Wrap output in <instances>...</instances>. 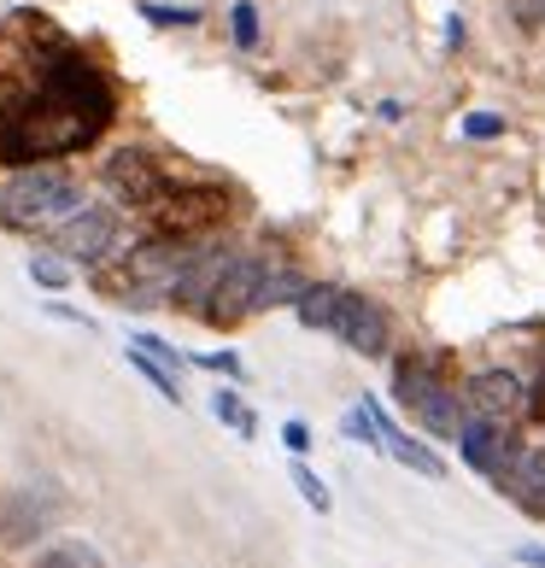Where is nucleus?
I'll use <instances>...</instances> for the list:
<instances>
[{"label":"nucleus","mask_w":545,"mask_h":568,"mask_svg":"<svg viewBox=\"0 0 545 568\" xmlns=\"http://www.w3.org/2000/svg\"><path fill=\"white\" fill-rule=\"evenodd\" d=\"M82 205V182L65 164H24L0 182V223L7 229H53Z\"/></svg>","instance_id":"f257e3e1"},{"label":"nucleus","mask_w":545,"mask_h":568,"mask_svg":"<svg viewBox=\"0 0 545 568\" xmlns=\"http://www.w3.org/2000/svg\"><path fill=\"white\" fill-rule=\"evenodd\" d=\"M48 241L53 252L65 264H82V270H94V264H107L118 241H123V212L118 205H94V200H82L77 212H65L53 229H48Z\"/></svg>","instance_id":"f03ea898"},{"label":"nucleus","mask_w":545,"mask_h":568,"mask_svg":"<svg viewBox=\"0 0 545 568\" xmlns=\"http://www.w3.org/2000/svg\"><path fill=\"white\" fill-rule=\"evenodd\" d=\"M393 398H400V405H405L423 428L457 439V423H464V410H457V393L440 382V369H434V364H423V357H400V364H393Z\"/></svg>","instance_id":"7ed1b4c3"},{"label":"nucleus","mask_w":545,"mask_h":568,"mask_svg":"<svg viewBox=\"0 0 545 568\" xmlns=\"http://www.w3.org/2000/svg\"><path fill=\"white\" fill-rule=\"evenodd\" d=\"M229 217V194L218 182H182V187H164L159 205H153V235H171V241H200Z\"/></svg>","instance_id":"20e7f679"},{"label":"nucleus","mask_w":545,"mask_h":568,"mask_svg":"<svg viewBox=\"0 0 545 568\" xmlns=\"http://www.w3.org/2000/svg\"><path fill=\"white\" fill-rule=\"evenodd\" d=\"M264 264H270V258H259V252H229L223 276L212 282V293H205V305H200V323H212V328H235V323L253 317V311H259Z\"/></svg>","instance_id":"39448f33"},{"label":"nucleus","mask_w":545,"mask_h":568,"mask_svg":"<svg viewBox=\"0 0 545 568\" xmlns=\"http://www.w3.org/2000/svg\"><path fill=\"white\" fill-rule=\"evenodd\" d=\"M100 182H107V194H112L118 212H123V205H130V212H153L159 194L171 187V176L159 171V159L141 153V146H118V153H107Z\"/></svg>","instance_id":"423d86ee"},{"label":"nucleus","mask_w":545,"mask_h":568,"mask_svg":"<svg viewBox=\"0 0 545 568\" xmlns=\"http://www.w3.org/2000/svg\"><path fill=\"white\" fill-rule=\"evenodd\" d=\"M329 334H334L341 346L364 352V357H382V352H387V311L375 305V300H364V293H346V287H341Z\"/></svg>","instance_id":"0eeeda50"},{"label":"nucleus","mask_w":545,"mask_h":568,"mask_svg":"<svg viewBox=\"0 0 545 568\" xmlns=\"http://www.w3.org/2000/svg\"><path fill=\"white\" fill-rule=\"evenodd\" d=\"M522 410H528V387H522V375H511V369H481L475 382H470V416H481V423L511 428Z\"/></svg>","instance_id":"6e6552de"},{"label":"nucleus","mask_w":545,"mask_h":568,"mask_svg":"<svg viewBox=\"0 0 545 568\" xmlns=\"http://www.w3.org/2000/svg\"><path fill=\"white\" fill-rule=\"evenodd\" d=\"M457 452H464V463L475 475L505 480L511 457H516V439H511V428H493V423H481V416H464V423H457Z\"/></svg>","instance_id":"1a4fd4ad"},{"label":"nucleus","mask_w":545,"mask_h":568,"mask_svg":"<svg viewBox=\"0 0 545 568\" xmlns=\"http://www.w3.org/2000/svg\"><path fill=\"white\" fill-rule=\"evenodd\" d=\"M364 410H370V423H375V434H382V452L387 457H400L405 463V469H416V475H428V480H446V463H440L428 446H423V439H411L400 423H393V416L382 410V405H375V398H364Z\"/></svg>","instance_id":"9d476101"},{"label":"nucleus","mask_w":545,"mask_h":568,"mask_svg":"<svg viewBox=\"0 0 545 568\" xmlns=\"http://www.w3.org/2000/svg\"><path fill=\"white\" fill-rule=\"evenodd\" d=\"M522 510H534V516H545V452H522L516 446V457H511V469H505V480H498Z\"/></svg>","instance_id":"9b49d317"},{"label":"nucleus","mask_w":545,"mask_h":568,"mask_svg":"<svg viewBox=\"0 0 545 568\" xmlns=\"http://www.w3.org/2000/svg\"><path fill=\"white\" fill-rule=\"evenodd\" d=\"M305 293V276L300 270H287V264H264V282H259V311L270 305H293Z\"/></svg>","instance_id":"f8f14e48"},{"label":"nucleus","mask_w":545,"mask_h":568,"mask_svg":"<svg viewBox=\"0 0 545 568\" xmlns=\"http://www.w3.org/2000/svg\"><path fill=\"white\" fill-rule=\"evenodd\" d=\"M334 300H341V287H311L305 282V293L293 300V317H300L305 328H329L334 323Z\"/></svg>","instance_id":"ddd939ff"},{"label":"nucleus","mask_w":545,"mask_h":568,"mask_svg":"<svg viewBox=\"0 0 545 568\" xmlns=\"http://www.w3.org/2000/svg\"><path fill=\"white\" fill-rule=\"evenodd\" d=\"M212 416H218V423H229L241 439H253V434H259V416L241 405V393H229V387H218V393H212Z\"/></svg>","instance_id":"4468645a"},{"label":"nucleus","mask_w":545,"mask_h":568,"mask_svg":"<svg viewBox=\"0 0 545 568\" xmlns=\"http://www.w3.org/2000/svg\"><path fill=\"white\" fill-rule=\"evenodd\" d=\"M293 487H300V498L311 504V510H317V516H329L334 510V498H329V487H323V480H317V469H311V463L305 457H293Z\"/></svg>","instance_id":"2eb2a0df"},{"label":"nucleus","mask_w":545,"mask_h":568,"mask_svg":"<svg viewBox=\"0 0 545 568\" xmlns=\"http://www.w3.org/2000/svg\"><path fill=\"white\" fill-rule=\"evenodd\" d=\"M71 276H77V270L59 258V252H36V258H30V282H36V287H48V293L71 287Z\"/></svg>","instance_id":"dca6fc26"},{"label":"nucleus","mask_w":545,"mask_h":568,"mask_svg":"<svg viewBox=\"0 0 545 568\" xmlns=\"http://www.w3.org/2000/svg\"><path fill=\"white\" fill-rule=\"evenodd\" d=\"M130 369H135V375H147V382L159 387V398H171V405H182V382H176V375L164 369V364H153L147 352H135V346H130Z\"/></svg>","instance_id":"f3484780"},{"label":"nucleus","mask_w":545,"mask_h":568,"mask_svg":"<svg viewBox=\"0 0 545 568\" xmlns=\"http://www.w3.org/2000/svg\"><path fill=\"white\" fill-rule=\"evenodd\" d=\"M229 30H235V48H259V7L253 0H235V7H229Z\"/></svg>","instance_id":"a211bd4d"},{"label":"nucleus","mask_w":545,"mask_h":568,"mask_svg":"<svg viewBox=\"0 0 545 568\" xmlns=\"http://www.w3.org/2000/svg\"><path fill=\"white\" fill-rule=\"evenodd\" d=\"M36 568H100V557L89 545H59V551H41Z\"/></svg>","instance_id":"6ab92c4d"},{"label":"nucleus","mask_w":545,"mask_h":568,"mask_svg":"<svg viewBox=\"0 0 545 568\" xmlns=\"http://www.w3.org/2000/svg\"><path fill=\"white\" fill-rule=\"evenodd\" d=\"M130 346H135V352H147L153 364H164L171 375H176V364H182V352H176L171 341H159V334H130Z\"/></svg>","instance_id":"aec40b11"},{"label":"nucleus","mask_w":545,"mask_h":568,"mask_svg":"<svg viewBox=\"0 0 545 568\" xmlns=\"http://www.w3.org/2000/svg\"><path fill=\"white\" fill-rule=\"evenodd\" d=\"M147 24H159V30H194L200 12L194 7H147Z\"/></svg>","instance_id":"412c9836"},{"label":"nucleus","mask_w":545,"mask_h":568,"mask_svg":"<svg viewBox=\"0 0 545 568\" xmlns=\"http://www.w3.org/2000/svg\"><path fill=\"white\" fill-rule=\"evenodd\" d=\"M346 434L359 439V446L382 452V434H375V423H370V410H364V405H352V410H346Z\"/></svg>","instance_id":"4be33fe9"},{"label":"nucleus","mask_w":545,"mask_h":568,"mask_svg":"<svg viewBox=\"0 0 545 568\" xmlns=\"http://www.w3.org/2000/svg\"><path fill=\"white\" fill-rule=\"evenodd\" d=\"M464 135L470 141H498V135H505V118H498V112H470L464 118Z\"/></svg>","instance_id":"5701e85b"},{"label":"nucleus","mask_w":545,"mask_h":568,"mask_svg":"<svg viewBox=\"0 0 545 568\" xmlns=\"http://www.w3.org/2000/svg\"><path fill=\"white\" fill-rule=\"evenodd\" d=\"M194 364L212 369V375H241V357H235V352H200Z\"/></svg>","instance_id":"b1692460"},{"label":"nucleus","mask_w":545,"mask_h":568,"mask_svg":"<svg viewBox=\"0 0 545 568\" xmlns=\"http://www.w3.org/2000/svg\"><path fill=\"white\" fill-rule=\"evenodd\" d=\"M282 446H287L293 457H305V452H311V428H305V423H287V428H282Z\"/></svg>","instance_id":"393cba45"},{"label":"nucleus","mask_w":545,"mask_h":568,"mask_svg":"<svg viewBox=\"0 0 545 568\" xmlns=\"http://www.w3.org/2000/svg\"><path fill=\"white\" fill-rule=\"evenodd\" d=\"M516 562L522 568H545V545H516Z\"/></svg>","instance_id":"a878e982"},{"label":"nucleus","mask_w":545,"mask_h":568,"mask_svg":"<svg viewBox=\"0 0 545 568\" xmlns=\"http://www.w3.org/2000/svg\"><path fill=\"white\" fill-rule=\"evenodd\" d=\"M446 48H464V18H457V12L446 18Z\"/></svg>","instance_id":"bb28decb"}]
</instances>
